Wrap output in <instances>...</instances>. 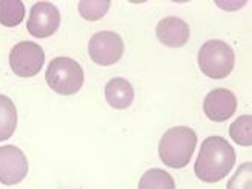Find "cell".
Returning <instances> with one entry per match:
<instances>
[{
    "label": "cell",
    "mask_w": 252,
    "mask_h": 189,
    "mask_svg": "<svg viewBox=\"0 0 252 189\" xmlns=\"http://www.w3.org/2000/svg\"><path fill=\"white\" fill-rule=\"evenodd\" d=\"M45 79L51 90L68 96L81 90L84 84V70L74 59L59 56L50 62Z\"/></svg>",
    "instance_id": "cell-3"
},
{
    "label": "cell",
    "mask_w": 252,
    "mask_h": 189,
    "mask_svg": "<svg viewBox=\"0 0 252 189\" xmlns=\"http://www.w3.org/2000/svg\"><path fill=\"white\" fill-rule=\"evenodd\" d=\"M135 98V90L124 77H113L105 85V99L116 110H124L131 106Z\"/></svg>",
    "instance_id": "cell-11"
},
{
    "label": "cell",
    "mask_w": 252,
    "mask_h": 189,
    "mask_svg": "<svg viewBox=\"0 0 252 189\" xmlns=\"http://www.w3.org/2000/svg\"><path fill=\"white\" fill-rule=\"evenodd\" d=\"M45 61V53L34 42L24 40L13 47L9 53V65L17 76L32 77L36 76Z\"/></svg>",
    "instance_id": "cell-5"
},
{
    "label": "cell",
    "mask_w": 252,
    "mask_h": 189,
    "mask_svg": "<svg viewBox=\"0 0 252 189\" xmlns=\"http://www.w3.org/2000/svg\"><path fill=\"white\" fill-rule=\"evenodd\" d=\"M89 53L97 65H113L124 54V40L113 31H99L89 42Z\"/></svg>",
    "instance_id": "cell-6"
},
{
    "label": "cell",
    "mask_w": 252,
    "mask_h": 189,
    "mask_svg": "<svg viewBox=\"0 0 252 189\" xmlns=\"http://www.w3.org/2000/svg\"><path fill=\"white\" fill-rule=\"evenodd\" d=\"M198 65L206 76L212 77V79H223L234 70V50L223 40H207L200 48Z\"/></svg>",
    "instance_id": "cell-4"
},
{
    "label": "cell",
    "mask_w": 252,
    "mask_h": 189,
    "mask_svg": "<svg viewBox=\"0 0 252 189\" xmlns=\"http://www.w3.org/2000/svg\"><path fill=\"white\" fill-rule=\"evenodd\" d=\"M28 174L25 153L16 146L0 148V183L13 186L20 183Z\"/></svg>",
    "instance_id": "cell-8"
},
{
    "label": "cell",
    "mask_w": 252,
    "mask_h": 189,
    "mask_svg": "<svg viewBox=\"0 0 252 189\" xmlns=\"http://www.w3.org/2000/svg\"><path fill=\"white\" fill-rule=\"evenodd\" d=\"M25 17V5L20 0H0V24L17 27Z\"/></svg>",
    "instance_id": "cell-13"
},
{
    "label": "cell",
    "mask_w": 252,
    "mask_h": 189,
    "mask_svg": "<svg viewBox=\"0 0 252 189\" xmlns=\"http://www.w3.org/2000/svg\"><path fill=\"white\" fill-rule=\"evenodd\" d=\"M59 25H61V13L53 3L37 2L32 5L27 22V28L31 36L39 39L50 38L58 31Z\"/></svg>",
    "instance_id": "cell-7"
},
{
    "label": "cell",
    "mask_w": 252,
    "mask_h": 189,
    "mask_svg": "<svg viewBox=\"0 0 252 189\" xmlns=\"http://www.w3.org/2000/svg\"><path fill=\"white\" fill-rule=\"evenodd\" d=\"M17 126V110L13 103L5 95H0V141L13 137Z\"/></svg>",
    "instance_id": "cell-12"
},
{
    "label": "cell",
    "mask_w": 252,
    "mask_h": 189,
    "mask_svg": "<svg viewBox=\"0 0 252 189\" xmlns=\"http://www.w3.org/2000/svg\"><path fill=\"white\" fill-rule=\"evenodd\" d=\"M196 146V133L193 129L186 126H177L169 129L159 141V158L173 169H181L192 158Z\"/></svg>",
    "instance_id": "cell-2"
},
{
    "label": "cell",
    "mask_w": 252,
    "mask_h": 189,
    "mask_svg": "<svg viewBox=\"0 0 252 189\" xmlns=\"http://www.w3.org/2000/svg\"><path fill=\"white\" fill-rule=\"evenodd\" d=\"M203 107L207 118L215 123H223L235 113L237 98L227 88H215L206 96Z\"/></svg>",
    "instance_id": "cell-9"
},
{
    "label": "cell",
    "mask_w": 252,
    "mask_h": 189,
    "mask_svg": "<svg viewBox=\"0 0 252 189\" xmlns=\"http://www.w3.org/2000/svg\"><path fill=\"white\" fill-rule=\"evenodd\" d=\"M217 5H218V6H221L223 9L232 11V9H238L240 6H243L245 2H237V3H234V2H217Z\"/></svg>",
    "instance_id": "cell-18"
},
{
    "label": "cell",
    "mask_w": 252,
    "mask_h": 189,
    "mask_svg": "<svg viewBox=\"0 0 252 189\" xmlns=\"http://www.w3.org/2000/svg\"><path fill=\"white\" fill-rule=\"evenodd\" d=\"M157 38L162 45L169 48H180L188 43L190 38V30L189 25L186 24V20L175 16H169L158 22Z\"/></svg>",
    "instance_id": "cell-10"
},
{
    "label": "cell",
    "mask_w": 252,
    "mask_h": 189,
    "mask_svg": "<svg viewBox=\"0 0 252 189\" xmlns=\"http://www.w3.org/2000/svg\"><path fill=\"white\" fill-rule=\"evenodd\" d=\"M229 135L240 146L249 148L252 144V116L243 115L235 119L229 127Z\"/></svg>",
    "instance_id": "cell-15"
},
{
    "label": "cell",
    "mask_w": 252,
    "mask_h": 189,
    "mask_svg": "<svg viewBox=\"0 0 252 189\" xmlns=\"http://www.w3.org/2000/svg\"><path fill=\"white\" fill-rule=\"evenodd\" d=\"M138 189H175V180L162 169H149L141 177Z\"/></svg>",
    "instance_id": "cell-14"
},
{
    "label": "cell",
    "mask_w": 252,
    "mask_h": 189,
    "mask_svg": "<svg viewBox=\"0 0 252 189\" xmlns=\"http://www.w3.org/2000/svg\"><path fill=\"white\" fill-rule=\"evenodd\" d=\"M252 185V163H243L237 172L232 175V179L227 183V189H251Z\"/></svg>",
    "instance_id": "cell-17"
},
{
    "label": "cell",
    "mask_w": 252,
    "mask_h": 189,
    "mask_svg": "<svg viewBox=\"0 0 252 189\" xmlns=\"http://www.w3.org/2000/svg\"><path fill=\"white\" fill-rule=\"evenodd\" d=\"M235 158L234 148L224 138L209 137L201 144L198 158L195 161V175L201 182L217 183L232 171Z\"/></svg>",
    "instance_id": "cell-1"
},
{
    "label": "cell",
    "mask_w": 252,
    "mask_h": 189,
    "mask_svg": "<svg viewBox=\"0 0 252 189\" xmlns=\"http://www.w3.org/2000/svg\"><path fill=\"white\" fill-rule=\"evenodd\" d=\"M79 13L85 20H99L102 19L108 8H110V2L108 0H82L78 5Z\"/></svg>",
    "instance_id": "cell-16"
}]
</instances>
